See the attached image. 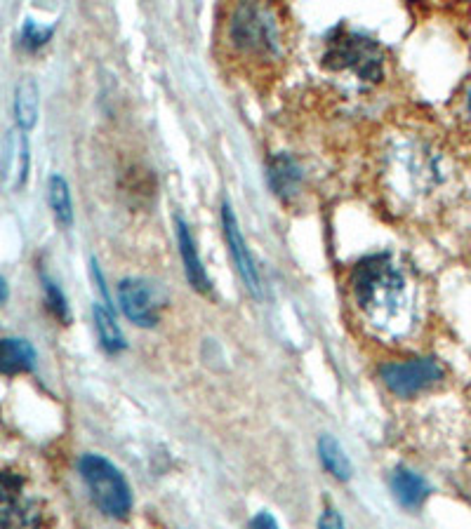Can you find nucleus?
<instances>
[{"mask_svg": "<svg viewBox=\"0 0 471 529\" xmlns=\"http://www.w3.org/2000/svg\"><path fill=\"white\" fill-rule=\"evenodd\" d=\"M351 290L363 316L382 332H401L410 320V299L403 273L387 254L358 261L351 273Z\"/></svg>", "mask_w": 471, "mask_h": 529, "instance_id": "nucleus-1", "label": "nucleus"}, {"mask_svg": "<svg viewBox=\"0 0 471 529\" xmlns=\"http://www.w3.org/2000/svg\"><path fill=\"white\" fill-rule=\"evenodd\" d=\"M78 468L99 511L114 520L128 518L132 511V492L123 473L99 454H85Z\"/></svg>", "mask_w": 471, "mask_h": 529, "instance_id": "nucleus-2", "label": "nucleus"}, {"mask_svg": "<svg viewBox=\"0 0 471 529\" xmlns=\"http://www.w3.org/2000/svg\"><path fill=\"white\" fill-rule=\"evenodd\" d=\"M323 64L330 71H349L358 80L377 83L382 78L384 55L373 40L356 31H337L328 40V50L323 55Z\"/></svg>", "mask_w": 471, "mask_h": 529, "instance_id": "nucleus-3", "label": "nucleus"}, {"mask_svg": "<svg viewBox=\"0 0 471 529\" xmlns=\"http://www.w3.org/2000/svg\"><path fill=\"white\" fill-rule=\"evenodd\" d=\"M231 40L245 55L269 59L281 50V33L269 8L241 5L231 17Z\"/></svg>", "mask_w": 471, "mask_h": 529, "instance_id": "nucleus-4", "label": "nucleus"}, {"mask_svg": "<svg viewBox=\"0 0 471 529\" xmlns=\"http://www.w3.org/2000/svg\"><path fill=\"white\" fill-rule=\"evenodd\" d=\"M43 508L19 473L0 471V529H41Z\"/></svg>", "mask_w": 471, "mask_h": 529, "instance_id": "nucleus-5", "label": "nucleus"}, {"mask_svg": "<svg viewBox=\"0 0 471 529\" xmlns=\"http://www.w3.org/2000/svg\"><path fill=\"white\" fill-rule=\"evenodd\" d=\"M380 377L384 386L398 398H410L424 388L434 386L443 377L441 367L429 358L408 360V363H387L380 367Z\"/></svg>", "mask_w": 471, "mask_h": 529, "instance_id": "nucleus-6", "label": "nucleus"}, {"mask_svg": "<svg viewBox=\"0 0 471 529\" xmlns=\"http://www.w3.org/2000/svg\"><path fill=\"white\" fill-rule=\"evenodd\" d=\"M118 301L123 313L139 327H154L158 323V297L147 280L128 278L118 285Z\"/></svg>", "mask_w": 471, "mask_h": 529, "instance_id": "nucleus-7", "label": "nucleus"}, {"mask_svg": "<svg viewBox=\"0 0 471 529\" xmlns=\"http://www.w3.org/2000/svg\"><path fill=\"white\" fill-rule=\"evenodd\" d=\"M222 224H224V236H227V243H229V252H231V257H234V264H236L238 273H241L245 287H248V290L255 294V297H262L260 273H257V269H255V261H252L250 247L245 245L243 233H241V229H238L234 207H231L229 203L222 205Z\"/></svg>", "mask_w": 471, "mask_h": 529, "instance_id": "nucleus-8", "label": "nucleus"}, {"mask_svg": "<svg viewBox=\"0 0 471 529\" xmlns=\"http://www.w3.org/2000/svg\"><path fill=\"white\" fill-rule=\"evenodd\" d=\"M29 177V142L24 132H10L8 149H5L3 179L10 189H22Z\"/></svg>", "mask_w": 471, "mask_h": 529, "instance_id": "nucleus-9", "label": "nucleus"}, {"mask_svg": "<svg viewBox=\"0 0 471 529\" xmlns=\"http://www.w3.org/2000/svg\"><path fill=\"white\" fill-rule=\"evenodd\" d=\"M36 367V351L26 339H0V374L17 377Z\"/></svg>", "mask_w": 471, "mask_h": 529, "instance_id": "nucleus-10", "label": "nucleus"}, {"mask_svg": "<svg viewBox=\"0 0 471 529\" xmlns=\"http://www.w3.org/2000/svg\"><path fill=\"white\" fill-rule=\"evenodd\" d=\"M177 243H179V252H182L184 271H187L191 287L198 292H210V287H212L210 278H208V273H205L201 257H198L196 243H194V238H191L189 226L184 224L182 219H177Z\"/></svg>", "mask_w": 471, "mask_h": 529, "instance_id": "nucleus-11", "label": "nucleus"}, {"mask_svg": "<svg viewBox=\"0 0 471 529\" xmlns=\"http://www.w3.org/2000/svg\"><path fill=\"white\" fill-rule=\"evenodd\" d=\"M391 492L398 499V504L406 508H417L422 506V501L427 499L429 494V485L424 482L420 475L408 471V468H398L391 478Z\"/></svg>", "mask_w": 471, "mask_h": 529, "instance_id": "nucleus-12", "label": "nucleus"}, {"mask_svg": "<svg viewBox=\"0 0 471 529\" xmlns=\"http://www.w3.org/2000/svg\"><path fill=\"white\" fill-rule=\"evenodd\" d=\"M302 182V170L290 156H274L269 163V184L274 186L278 196L290 198L295 196Z\"/></svg>", "mask_w": 471, "mask_h": 529, "instance_id": "nucleus-13", "label": "nucleus"}, {"mask_svg": "<svg viewBox=\"0 0 471 529\" xmlns=\"http://www.w3.org/2000/svg\"><path fill=\"white\" fill-rule=\"evenodd\" d=\"M38 109H41V90L36 80L24 78L15 90V116L19 130L26 132L38 123Z\"/></svg>", "mask_w": 471, "mask_h": 529, "instance_id": "nucleus-14", "label": "nucleus"}, {"mask_svg": "<svg viewBox=\"0 0 471 529\" xmlns=\"http://www.w3.org/2000/svg\"><path fill=\"white\" fill-rule=\"evenodd\" d=\"M318 457H321L325 471L337 480H349L351 473H354V466H351L347 452L342 450V445L337 443L333 435L325 433L318 438Z\"/></svg>", "mask_w": 471, "mask_h": 529, "instance_id": "nucleus-15", "label": "nucleus"}, {"mask_svg": "<svg viewBox=\"0 0 471 529\" xmlns=\"http://www.w3.org/2000/svg\"><path fill=\"white\" fill-rule=\"evenodd\" d=\"M92 313H95V327H97L99 341H102L104 351H109V353L123 351L125 339H123L121 327H118V323H116L114 313H111L104 304H95Z\"/></svg>", "mask_w": 471, "mask_h": 529, "instance_id": "nucleus-16", "label": "nucleus"}, {"mask_svg": "<svg viewBox=\"0 0 471 529\" xmlns=\"http://www.w3.org/2000/svg\"><path fill=\"white\" fill-rule=\"evenodd\" d=\"M48 198H50V207L55 212L57 222H62L64 226H69L74 222V203H71V191L69 184L62 174H52L50 177V186H48Z\"/></svg>", "mask_w": 471, "mask_h": 529, "instance_id": "nucleus-17", "label": "nucleus"}, {"mask_svg": "<svg viewBox=\"0 0 471 529\" xmlns=\"http://www.w3.org/2000/svg\"><path fill=\"white\" fill-rule=\"evenodd\" d=\"M43 287H45V299H48L50 311L55 313L59 320H69V306H66V297L62 290L52 283L48 276H43Z\"/></svg>", "mask_w": 471, "mask_h": 529, "instance_id": "nucleus-18", "label": "nucleus"}, {"mask_svg": "<svg viewBox=\"0 0 471 529\" xmlns=\"http://www.w3.org/2000/svg\"><path fill=\"white\" fill-rule=\"evenodd\" d=\"M52 36V26H41L36 22H26L24 24V31H22V43L26 45L29 50H38L41 45H45Z\"/></svg>", "mask_w": 471, "mask_h": 529, "instance_id": "nucleus-19", "label": "nucleus"}, {"mask_svg": "<svg viewBox=\"0 0 471 529\" xmlns=\"http://www.w3.org/2000/svg\"><path fill=\"white\" fill-rule=\"evenodd\" d=\"M318 529H344L342 515L337 513L335 506H325L321 513V520H318Z\"/></svg>", "mask_w": 471, "mask_h": 529, "instance_id": "nucleus-20", "label": "nucleus"}, {"mask_svg": "<svg viewBox=\"0 0 471 529\" xmlns=\"http://www.w3.org/2000/svg\"><path fill=\"white\" fill-rule=\"evenodd\" d=\"M250 529H278V522L271 513L262 511L250 520Z\"/></svg>", "mask_w": 471, "mask_h": 529, "instance_id": "nucleus-21", "label": "nucleus"}, {"mask_svg": "<svg viewBox=\"0 0 471 529\" xmlns=\"http://www.w3.org/2000/svg\"><path fill=\"white\" fill-rule=\"evenodd\" d=\"M5 299H8V283H5V280L0 278V304H3Z\"/></svg>", "mask_w": 471, "mask_h": 529, "instance_id": "nucleus-22", "label": "nucleus"}]
</instances>
